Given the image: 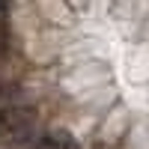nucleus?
Instances as JSON below:
<instances>
[{
    "instance_id": "obj_2",
    "label": "nucleus",
    "mask_w": 149,
    "mask_h": 149,
    "mask_svg": "<svg viewBox=\"0 0 149 149\" xmlns=\"http://www.w3.org/2000/svg\"><path fill=\"white\" fill-rule=\"evenodd\" d=\"M36 149H78L74 137L63 128H54V131H42L39 140H36Z\"/></svg>"
},
{
    "instance_id": "obj_4",
    "label": "nucleus",
    "mask_w": 149,
    "mask_h": 149,
    "mask_svg": "<svg viewBox=\"0 0 149 149\" xmlns=\"http://www.w3.org/2000/svg\"><path fill=\"white\" fill-rule=\"evenodd\" d=\"M12 51H15V36L9 33V27H6V24H0V66H3V63H9Z\"/></svg>"
},
{
    "instance_id": "obj_3",
    "label": "nucleus",
    "mask_w": 149,
    "mask_h": 149,
    "mask_svg": "<svg viewBox=\"0 0 149 149\" xmlns=\"http://www.w3.org/2000/svg\"><path fill=\"white\" fill-rule=\"evenodd\" d=\"M21 98V84L15 78H0V104H12Z\"/></svg>"
},
{
    "instance_id": "obj_1",
    "label": "nucleus",
    "mask_w": 149,
    "mask_h": 149,
    "mask_svg": "<svg viewBox=\"0 0 149 149\" xmlns=\"http://www.w3.org/2000/svg\"><path fill=\"white\" fill-rule=\"evenodd\" d=\"M39 107L33 104H0V146H15V149H36L39 140Z\"/></svg>"
}]
</instances>
